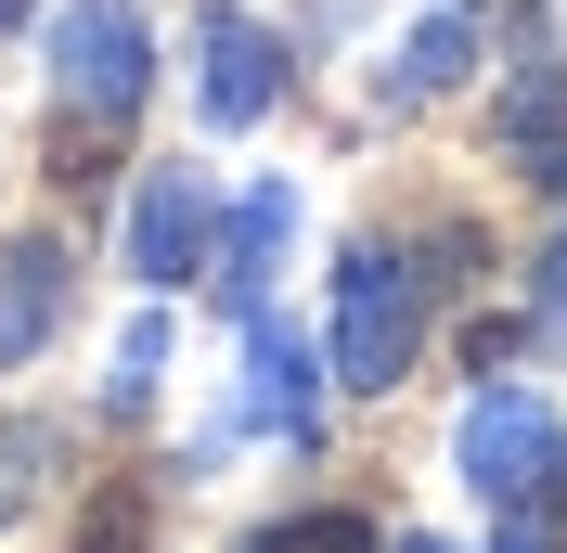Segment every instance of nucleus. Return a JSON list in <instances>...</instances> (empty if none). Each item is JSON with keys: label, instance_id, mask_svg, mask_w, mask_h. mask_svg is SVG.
Instances as JSON below:
<instances>
[{"label": "nucleus", "instance_id": "obj_9", "mask_svg": "<svg viewBox=\"0 0 567 553\" xmlns=\"http://www.w3.org/2000/svg\"><path fill=\"white\" fill-rule=\"evenodd\" d=\"M284 232H297V194L284 180H258L246 207H233V232H219V296H233V322L271 296V258H284Z\"/></svg>", "mask_w": 567, "mask_h": 553}, {"label": "nucleus", "instance_id": "obj_13", "mask_svg": "<svg viewBox=\"0 0 567 553\" xmlns=\"http://www.w3.org/2000/svg\"><path fill=\"white\" fill-rule=\"evenodd\" d=\"M529 296H542V322L567 335V244H542V283H529Z\"/></svg>", "mask_w": 567, "mask_h": 553}, {"label": "nucleus", "instance_id": "obj_4", "mask_svg": "<svg viewBox=\"0 0 567 553\" xmlns=\"http://www.w3.org/2000/svg\"><path fill=\"white\" fill-rule=\"evenodd\" d=\"M555 463H567V425L542 413V399H516V386H491V399L464 413V477L491 489L503 515H529V502H542V477H555Z\"/></svg>", "mask_w": 567, "mask_h": 553}, {"label": "nucleus", "instance_id": "obj_5", "mask_svg": "<svg viewBox=\"0 0 567 553\" xmlns=\"http://www.w3.org/2000/svg\"><path fill=\"white\" fill-rule=\"evenodd\" d=\"M130 271L155 283V296L207 271V180L194 168H142V194H130Z\"/></svg>", "mask_w": 567, "mask_h": 553}, {"label": "nucleus", "instance_id": "obj_3", "mask_svg": "<svg viewBox=\"0 0 567 553\" xmlns=\"http://www.w3.org/2000/svg\"><path fill=\"white\" fill-rule=\"evenodd\" d=\"M194 104H207V129H258L284 104V39L258 27L246 0H207L194 13Z\"/></svg>", "mask_w": 567, "mask_h": 553}, {"label": "nucleus", "instance_id": "obj_6", "mask_svg": "<svg viewBox=\"0 0 567 553\" xmlns=\"http://www.w3.org/2000/svg\"><path fill=\"white\" fill-rule=\"evenodd\" d=\"M233 425H258V438H310L322 425V374L271 310H246V399H233Z\"/></svg>", "mask_w": 567, "mask_h": 553}, {"label": "nucleus", "instance_id": "obj_10", "mask_svg": "<svg viewBox=\"0 0 567 553\" xmlns=\"http://www.w3.org/2000/svg\"><path fill=\"white\" fill-rule=\"evenodd\" d=\"M464 65H477V13H464V0H439V13H425V27L400 39V65H388V91H400V104H439V91H452Z\"/></svg>", "mask_w": 567, "mask_h": 553}, {"label": "nucleus", "instance_id": "obj_1", "mask_svg": "<svg viewBox=\"0 0 567 553\" xmlns=\"http://www.w3.org/2000/svg\"><path fill=\"white\" fill-rule=\"evenodd\" d=\"M425 310H439V271H425L413 244H349V271H336V335H322V361H336V386H400L425 347Z\"/></svg>", "mask_w": 567, "mask_h": 553}, {"label": "nucleus", "instance_id": "obj_2", "mask_svg": "<svg viewBox=\"0 0 567 553\" xmlns=\"http://www.w3.org/2000/svg\"><path fill=\"white\" fill-rule=\"evenodd\" d=\"M52 77H65L78 116L130 129L142 91H155V39H142V13H130V0H65V13H52Z\"/></svg>", "mask_w": 567, "mask_h": 553}, {"label": "nucleus", "instance_id": "obj_17", "mask_svg": "<svg viewBox=\"0 0 567 553\" xmlns=\"http://www.w3.org/2000/svg\"><path fill=\"white\" fill-rule=\"evenodd\" d=\"M400 553H452V541H400Z\"/></svg>", "mask_w": 567, "mask_h": 553}, {"label": "nucleus", "instance_id": "obj_7", "mask_svg": "<svg viewBox=\"0 0 567 553\" xmlns=\"http://www.w3.org/2000/svg\"><path fill=\"white\" fill-rule=\"evenodd\" d=\"M503 168L567 207V77H555V65H529L516 91H503Z\"/></svg>", "mask_w": 567, "mask_h": 553}, {"label": "nucleus", "instance_id": "obj_8", "mask_svg": "<svg viewBox=\"0 0 567 553\" xmlns=\"http://www.w3.org/2000/svg\"><path fill=\"white\" fill-rule=\"evenodd\" d=\"M52 322H65V244L27 232L13 258H0V361H39Z\"/></svg>", "mask_w": 567, "mask_h": 553}, {"label": "nucleus", "instance_id": "obj_14", "mask_svg": "<svg viewBox=\"0 0 567 553\" xmlns=\"http://www.w3.org/2000/svg\"><path fill=\"white\" fill-rule=\"evenodd\" d=\"M542 553H567V463L542 477Z\"/></svg>", "mask_w": 567, "mask_h": 553}, {"label": "nucleus", "instance_id": "obj_12", "mask_svg": "<svg viewBox=\"0 0 567 553\" xmlns=\"http://www.w3.org/2000/svg\"><path fill=\"white\" fill-rule=\"evenodd\" d=\"M155 374H168V322L142 310L130 335H116V413H142V399H155Z\"/></svg>", "mask_w": 567, "mask_h": 553}, {"label": "nucleus", "instance_id": "obj_15", "mask_svg": "<svg viewBox=\"0 0 567 553\" xmlns=\"http://www.w3.org/2000/svg\"><path fill=\"white\" fill-rule=\"evenodd\" d=\"M503 553H542V528H503Z\"/></svg>", "mask_w": 567, "mask_h": 553}, {"label": "nucleus", "instance_id": "obj_11", "mask_svg": "<svg viewBox=\"0 0 567 553\" xmlns=\"http://www.w3.org/2000/svg\"><path fill=\"white\" fill-rule=\"evenodd\" d=\"M246 553H374V528H361L349 502H322V515H271V528H246Z\"/></svg>", "mask_w": 567, "mask_h": 553}, {"label": "nucleus", "instance_id": "obj_16", "mask_svg": "<svg viewBox=\"0 0 567 553\" xmlns=\"http://www.w3.org/2000/svg\"><path fill=\"white\" fill-rule=\"evenodd\" d=\"M0 27H27V0H0Z\"/></svg>", "mask_w": 567, "mask_h": 553}]
</instances>
